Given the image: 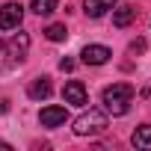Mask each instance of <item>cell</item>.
<instances>
[{"label": "cell", "instance_id": "cell-3", "mask_svg": "<svg viewBox=\"0 0 151 151\" xmlns=\"http://www.w3.org/2000/svg\"><path fill=\"white\" fill-rule=\"evenodd\" d=\"M62 98H65V104H74V107H86V104H89L86 86H83L80 80H68L65 89H62Z\"/></svg>", "mask_w": 151, "mask_h": 151}, {"label": "cell", "instance_id": "cell-7", "mask_svg": "<svg viewBox=\"0 0 151 151\" xmlns=\"http://www.w3.org/2000/svg\"><path fill=\"white\" fill-rule=\"evenodd\" d=\"M113 6H116V0H83V12H86L89 18H101V15H107Z\"/></svg>", "mask_w": 151, "mask_h": 151}, {"label": "cell", "instance_id": "cell-15", "mask_svg": "<svg viewBox=\"0 0 151 151\" xmlns=\"http://www.w3.org/2000/svg\"><path fill=\"white\" fill-rule=\"evenodd\" d=\"M59 68H62V71H74V59H62Z\"/></svg>", "mask_w": 151, "mask_h": 151}, {"label": "cell", "instance_id": "cell-14", "mask_svg": "<svg viewBox=\"0 0 151 151\" xmlns=\"http://www.w3.org/2000/svg\"><path fill=\"white\" fill-rule=\"evenodd\" d=\"M142 50H145V42H142V39H136V42L130 45V53H142Z\"/></svg>", "mask_w": 151, "mask_h": 151}, {"label": "cell", "instance_id": "cell-1", "mask_svg": "<svg viewBox=\"0 0 151 151\" xmlns=\"http://www.w3.org/2000/svg\"><path fill=\"white\" fill-rule=\"evenodd\" d=\"M130 101H133V86L130 83H113V86L104 89V107L113 116H124L130 110Z\"/></svg>", "mask_w": 151, "mask_h": 151}, {"label": "cell", "instance_id": "cell-11", "mask_svg": "<svg viewBox=\"0 0 151 151\" xmlns=\"http://www.w3.org/2000/svg\"><path fill=\"white\" fill-rule=\"evenodd\" d=\"M133 145L136 148H151V124H142L133 130Z\"/></svg>", "mask_w": 151, "mask_h": 151}, {"label": "cell", "instance_id": "cell-6", "mask_svg": "<svg viewBox=\"0 0 151 151\" xmlns=\"http://www.w3.org/2000/svg\"><path fill=\"white\" fill-rule=\"evenodd\" d=\"M80 56H83V62H86V65H104L113 53H110V47H104V45H86Z\"/></svg>", "mask_w": 151, "mask_h": 151}, {"label": "cell", "instance_id": "cell-10", "mask_svg": "<svg viewBox=\"0 0 151 151\" xmlns=\"http://www.w3.org/2000/svg\"><path fill=\"white\" fill-rule=\"evenodd\" d=\"M133 18H136V9L133 6H119L113 12V24L116 27H127V24H133Z\"/></svg>", "mask_w": 151, "mask_h": 151}, {"label": "cell", "instance_id": "cell-8", "mask_svg": "<svg viewBox=\"0 0 151 151\" xmlns=\"http://www.w3.org/2000/svg\"><path fill=\"white\" fill-rule=\"evenodd\" d=\"M3 47H9V53H12V59L15 62H21L24 56H27V47H30V36L27 33H18L9 45H3Z\"/></svg>", "mask_w": 151, "mask_h": 151}, {"label": "cell", "instance_id": "cell-16", "mask_svg": "<svg viewBox=\"0 0 151 151\" xmlns=\"http://www.w3.org/2000/svg\"><path fill=\"white\" fill-rule=\"evenodd\" d=\"M6 110H9V101H6V98H0V113H6Z\"/></svg>", "mask_w": 151, "mask_h": 151}, {"label": "cell", "instance_id": "cell-4", "mask_svg": "<svg viewBox=\"0 0 151 151\" xmlns=\"http://www.w3.org/2000/svg\"><path fill=\"white\" fill-rule=\"evenodd\" d=\"M39 122H42V127H62L68 122V110L65 107H45L39 113Z\"/></svg>", "mask_w": 151, "mask_h": 151}, {"label": "cell", "instance_id": "cell-2", "mask_svg": "<svg viewBox=\"0 0 151 151\" xmlns=\"http://www.w3.org/2000/svg\"><path fill=\"white\" fill-rule=\"evenodd\" d=\"M107 130V116L101 110H86L74 119V133L77 136H92V133H101Z\"/></svg>", "mask_w": 151, "mask_h": 151}, {"label": "cell", "instance_id": "cell-9", "mask_svg": "<svg viewBox=\"0 0 151 151\" xmlns=\"http://www.w3.org/2000/svg\"><path fill=\"white\" fill-rule=\"evenodd\" d=\"M27 92H30V98H33V101H45V98H50V92H53V89H50V80H47V77H39V80H33V83H30V89H27Z\"/></svg>", "mask_w": 151, "mask_h": 151}, {"label": "cell", "instance_id": "cell-12", "mask_svg": "<svg viewBox=\"0 0 151 151\" xmlns=\"http://www.w3.org/2000/svg\"><path fill=\"white\" fill-rule=\"evenodd\" d=\"M33 12H36V15H50V12H56V0H33Z\"/></svg>", "mask_w": 151, "mask_h": 151}, {"label": "cell", "instance_id": "cell-5", "mask_svg": "<svg viewBox=\"0 0 151 151\" xmlns=\"http://www.w3.org/2000/svg\"><path fill=\"white\" fill-rule=\"evenodd\" d=\"M24 18V9L18 3H6L3 9H0V30H15Z\"/></svg>", "mask_w": 151, "mask_h": 151}, {"label": "cell", "instance_id": "cell-13", "mask_svg": "<svg viewBox=\"0 0 151 151\" xmlns=\"http://www.w3.org/2000/svg\"><path fill=\"white\" fill-rule=\"evenodd\" d=\"M45 36H47L50 42H62V39L68 36V30H65V24H50V27L45 30Z\"/></svg>", "mask_w": 151, "mask_h": 151}]
</instances>
